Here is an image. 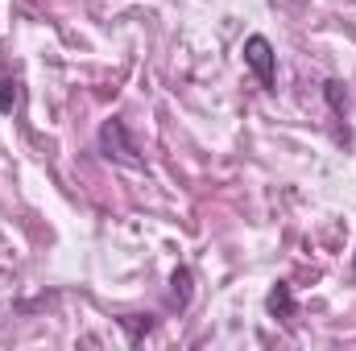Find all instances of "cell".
Masks as SVG:
<instances>
[{"label":"cell","mask_w":356,"mask_h":351,"mask_svg":"<svg viewBox=\"0 0 356 351\" xmlns=\"http://www.w3.org/2000/svg\"><path fill=\"white\" fill-rule=\"evenodd\" d=\"M99 153L108 162H116V166H129V170L145 166L141 153H137V145H133V137H129V128H124V120H116V116L99 128Z\"/></svg>","instance_id":"cell-1"},{"label":"cell","mask_w":356,"mask_h":351,"mask_svg":"<svg viewBox=\"0 0 356 351\" xmlns=\"http://www.w3.org/2000/svg\"><path fill=\"white\" fill-rule=\"evenodd\" d=\"M245 67L257 75V83H261V87L273 91V83H277V54H273L269 37L253 33V37L245 42Z\"/></svg>","instance_id":"cell-2"},{"label":"cell","mask_w":356,"mask_h":351,"mask_svg":"<svg viewBox=\"0 0 356 351\" xmlns=\"http://www.w3.org/2000/svg\"><path fill=\"white\" fill-rule=\"evenodd\" d=\"M269 310H273V314H277V310H282V314H290V310H294V302H290V289H286V285H277V289L269 293Z\"/></svg>","instance_id":"cell-3"},{"label":"cell","mask_w":356,"mask_h":351,"mask_svg":"<svg viewBox=\"0 0 356 351\" xmlns=\"http://www.w3.org/2000/svg\"><path fill=\"white\" fill-rule=\"evenodd\" d=\"M0 108H4V112H8V108H13V103H17V83H8V79H4V83H0Z\"/></svg>","instance_id":"cell-4"}]
</instances>
